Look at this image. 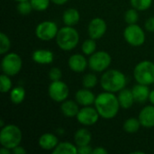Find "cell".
I'll return each instance as SVG.
<instances>
[{"mask_svg": "<svg viewBox=\"0 0 154 154\" xmlns=\"http://www.w3.org/2000/svg\"><path fill=\"white\" fill-rule=\"evenodd\" d=\"M95 107L97 110L99 116L104 119L114 118L119 111L120 104L117 97L112 92H103L96 97Z\"/></svg>", "mask_w": 154, "mask_h": 154, "instance_id": "6da1fadb", "label": "cell"}, {"mask_svg": "<svg viewBox=\"0 0 154 154\" xmlns=\"http://www.w3.org/2000/svg\"><path fill=\"white\" fill-rule=\"evenodd\" d=\"M102 88L107 92H119L126 85L125 75L117 69H109L106 71L100 80Z\"/></svg>", "mask_w": 154, "mask_h": 154, "instance_id": "7a4b0ae2", "label": "cell"}, {"mask_svg": "<svg viewBox=\"0 0 154 154\" xmlns=\"http://www.w3.org/2000/svg\"><path fill=\"white\" fill-rule=\"evenodd\" d=\"M79 42V34L73 26H64L60 28L56 36L58 46L63 51H71L75 49Z\"/></svg>", "mask_w": 154, "mask_h": 154, "instance_id": "3957f363", "label": "cell"}, {"mask_svg": "<svg viewBox=\"0 0 154 154\" xmlns=\"http://www.w3.org/2000/svg\"><path fill=\"white\" fill-rule=\"evenodd\" d=\"M23 134L20 128L14 125H6L2 127L0 132V143L3 147L11 151L20 145Z\"/></svg>", "mask_w": 154, "mask_h": 154, "instance_id": "277c9868", "label": "cell"}, {"mask_svg": "<svg viewBox=\"0 0 154 154\" xmlns=\"http://www.w3.org/2000/svg\"><path fill=\"white\" fill-rule=\"evenodd\" d=\"M134 77L137 83L143 85L154 84V63L150 60L139 62L134 70Z\"/></svg>", "mask_w": 154, "mask_h": 154, "instance_id": "5b68a950", "label": "cell"}, {"mask_svg": "<svg viewBox=\"0 0 154 154\" xmlns=\"http://www.w3.org/2000/svg\"><path fill=\"white\" fill-rule=\"evenodd\" d=\"M23 61L21 57L14 52L6 53L2 59L1 68L3 73L12 77L18 74L22 69Z\"/></svg>", "mask_w": 154, "mask_h": 154, "instance_id": "8992f818", "label": "cell"}, {"mask_svg": "<svg viewBox=\"0 0 154 154\" xmlns=\"http://www.w3.org/2000/svg\"><path fill=\"white\" fill-rule=\"evenodd\" d=\"M111 61L112 59L108 52L105 51H95L88 59V66L96 72H102L110 66Z\"/></svg>", "mask_w": 154, "mask_h": 154, "instance_id": "52a82bcc", "label": "cell"}, {"mask_svg": "<svg viewBox=\"0 0 154 154\" xmlns=\"http://www.w3.org/2000/svg\"><path fill=\"white\" fill-rule=\"evenodd\" d=\"M124 37L130 45L134 47L142 46L145 42V33L143 30L136 23L129 24L125 29Z\"/></svg>", "mask_w": 154, "mask_h": 154, "instance_id": "ba28073f", "label": "cell"}, {"mask_svg": "<svg viewBox=\"0 0 154 154\" xmlns=\"http://www.w3.org/2000/svg\"><path fill=\"white\" fill-rule=\"evenodd\" d=\"M58 26L54 22L51 21H44L40 23L36 29H35V34L38 39L41 41H51L54 38H56L58 33Z\"/></svg>", "mask_w": 154, "mask_h": 154, "instance_id": "9c48e42d", "label": "cell"}, {"mask_svg": "<svg viewBox=\"0 0 154 154\" xmlns=\"http://www.w3.org/2000/svg\"><path fill=\"white\" fill-rule=\"evenodd\" d=\"M48 93L50 97L55 102H63L69 94L68 86L61 80L52 81L49 86Z\"/></svg>", "mask_w": 154, "mask_h": 154, "instance_id": "30bf717a", "label": "cell"}, {"mask_svg": "<svg viewBox=\"0 0 154 154\" xmlns=\"http://www.w3.org/2000/svg\"><path fill=\"white\" fill-rule=\"evenodd\" d=\"M99 114L96 107H91L90 106H84L83 108L79 109L76 118L78 122L83 125H95L99 118Z\"/></svg>", "mask_w": 154, "mask_h": 154, "instance_id": "8fae6325", "label": "cell"}, {"mask_svg": "<svg viewBox=\"0 0 154 154\" xmlns=\"http://www.w3.org/2000/svg\"><path fill=\"white\" fill-rule=\"evenodd\" d=\"M106 29H107V26H106V23L105 22V20L99 17H96L92 19L90 23H88V32L91 39L98 40L104 36V34L106 32Z\"/></svg>", "mask_w": 154, "mask_h": 154, "instance_id": "7c38bea8", "label": "cell"}, {"mask_svg": "<svg viewBox=\"0 0 154 154\" xmlns=\"http://www.w3.org/2000/svg\"><path fill=\"white\" fill-rule=\"evenodd\" d=\"M142 126L145 128L154 127V106H147L143 107L138 117Z\"/></svg>", "mask_w": 154, "mask_h": 154, "instance_id": "4fadbf2b", "label": "cell"}, {"mask_svg": "<svg viewBox=\"0 0 154 154\" xmlns=\"http://www.w3.org/2000/svg\"><path fill=\"white\" fill-rule=\"evenodd\" d=\"M69 67L75 72H83L88 65V60L81 54H73L68 61Z\"/></svg>", "mask_w": 154, "mask_h": 154, "instance_id": "5bb4252c", "label": "cell"}, {"mask_svg": "<svg viewBox=\"0 0 154 154\" xmlns=\"http://www.w3.org/2000/svg\"><path fill=\"white\" fill-rule=\"evenodd\" d=\"M75 98L76 101L83 106H91L95 103L96 100V96L94 95V93L90 90H88V88H84V89H79V91H77L76 95H75Z\"/></svg>", "mask_w": 154, "mask_h": 154, "instance_id": "9a60e30c", "label": "cell"}, {"mask_svg": "<svg viewBox=\"0 0 154 154\" xmlns=\"http://www.w3.org/2000/svg\"><path fill=\"white\" fill-rule=\"evenodd\" d=\"M32 60L38 64H51L53 61V52L49 50H36L32 55Z\"/></svg>", "mask_w": 154, "mask_h": 154, "instance_id": "2e32d148", "label": "cell"}, {"mask_svg": "<svg viewBox=\"0 0 154 154\" xmlns=\"http://www.w3.org/2000/svg\"><path fill=\"white\" fill-rule=\"evenodd\" d=\"M132 92L134 100L139 103H144L145 101H147L149 99V96L151 93L147 85L139 84V83L134 86V88H132Z\"/></svg>", "mask_w": 154, "mask_h": 154, "instance_id": "e0dca14e", "label": "cell"}, {"mask_svg": "<svg viewBox=\"0 0 154 154\" xmlns=\"http://www.w3.org/2000/svg\"><path fill=\"white\" fill-rule=\"evenodd\" d=\"M59 144V140L56 135L47 133L41 135L39 138V145L42 149L46 151L54 150L55 147Z\"/></svg>", "mask_w": 154, "mask_h": 154, "instance_id": "ac0fdd59", "label": "cell"}, {"mask_svg": "<svg viewBox=\"0 0 154 154\" xmlns=\"http://www.w3.org/2000/svg\"><path fill=\"white\" fill-rule=\"evenodd\" d=\"M117 98H118L120 106L124 109H128L132 107L135 101L132 90L127 89V88H123L122 90H120Z\"/></svg>", "mask_w": 154, "mask_h": 154, "instance_id": "d6986e66", "label": "cell"}, {"mask_svg": "<svg viewBox=\"0 0 154 154\" xmlns=\"http://www.w3.org/2000/svg\"><path fill=\"white\" fill-rule=\"evenodd\" d=\"M61 113L67 116V117H74L77 116L79 108V103L72 100H65L62 102L60 106Z\"/></svg>", "mask_w": 154, "mask_h": 154, "instance_id": "ffe728a7", "label": "cell"}, {"mask_svg": "<svg viewBox=\"0 0 154 154\" xmlns=\"http://www.w3.org/2000/svg\"><path fill=\"white\" fill-rule=\"evenodd\" d=\"M80 19L79 12L76 8H68L62 14V21L65 25L74 26L76 25Z\"/></svg>", "mask_w": 154, "mask_h": 154, "instance_id": "44dd1931", "label": "cell"}, {"mask_svg": "<svg viewBox=\"0 0 154 154\" xmlns=\"http://www.w3.org/2000/svg\"><path fill=\"white\" fill-rule=\"evenodd\" d=\"M91 139H92L91 134L86 128L79 129L75 133V135H74V141H75L78 147L89 145V143L91 142Z\"/></svg>", "mask_w": 154, "mask_h": 154, "instance_id": "7402d4cb", "label": "cell"}, {"mask_svg": "<svg viewBox=\"0 0 154 154\" xmlns=\"http://www.w3.org/2000/svg\"><path fill=\"white\" fill-rule=\"evenodd\" d=\"M53 154H78V147L70 143H60L54 150Z\"/></svg>", "mask_w": 154, "mask_h": 154, "instance_id": "603a6c76", "label": "cell"}, {"mask_svg": "<svg viewBox=\"0 0 154 154\" xmlns=\"http://www.w3.org/2000/svg\"><path fill=\"white\" fill-rule=\"evenodd\" d=\"M25 97V90L22 87H16L13 88L10 92V99L13 104H21Z\"/></svg>", "mask_w": 154, "mask_h": 154, "instance_id": "cb8c5ba5", "label": "cell"}, {"mask_svg": "<svg viewBox=\"0 0 154 154\" xmlns=\"http://www.w3.org/2000/svg\"><path fill=\"white\" fill-rule=\"evenodd\" d=\"M141 126H142V125H141L139 119H136L134 117H131L125 122L124 130L128 134H134L140 129Z\"/></svg>", "mask_w": 154, "mask_h": 154, "instance_id": "d4e9b609", "label": "cell"}, {"mask_svg": "<svg viewBox=\"0 0 154 154\" xmlns=\"http://www.w3.org/2000/svg\"><path fill=\"white\" fill-rule=\"evenodd\" d=\"M130 3L137 11H145L152 6V0H130Z\"/></svg>", "mask_w": 154, "mask_h": 154, "instance_id": "484cf974", "label": "cell"}, {"mask_svg": "<svg viewBox=\"0 0 154 154\" xmlns=\"http://www.w3.org/2000/svg\"><path fill=\"white\" fill-rule=\"evenodd\" d=\"M97 49V43L94 39H88L86 40L81 46V50L84 54L86 55H91L96 51Z\"/></svg>", "mask_w": 154, "mask_h": 154, "instance_id": "4316f807", "label": "cell"}, {"mask_svg": "<svg viewBox=\"0 0 154 154\" xmlns=\"http://www.w3.org/2000/svg\"><path fill=\"white\" fill-rule=\"evenodd\" d=\"M9 77L5 73L0 76V91L2 93H7L12 89V81Z\"/></svg>", "mask_w": 154, "mask_h": 154, "instance_id": "83f0119b", "label": "cell"}, {"mask_svg": "<svg viewBox=\"0 0 154 154\" xmlns=\"http://www.w3.org/2000/svg\"><path fill=\"white\" fill-rule=\"evenodd\" d=\"M11 47V42L9 37L5 33H0V54H5L10 50Z\"/></svg>", "mask_w": 154, "mask_h": 154, "instance_id": "f1b7e54d", "label": "cell"}, {"mask_svg": "<svg viewBox=\"0 0 154 154\" xmlns=\"http://www.w3.org/2000/svg\"><path fill=\"white\" fill-rule=\"evenodd\" d=\"M32 10H33V9H32V4H31L30 0L18 2V5H17V11H18V13H19L20 14H23V15L29 14Z\"/></svg>", "mask_w": 154, "mask_h": 154, "instance_id": "f546056e", "label": "cell"}, {"mask_svg": "<svg viewBox=\"0 0 154 154\" xmlns=\"http://www.w3.org/2000/svg\"><path fill=\"white\" fill-rule=\"evenodd\" d=\"M125 20L128 24H134L139 20V14L136 9L132 8L125 12Z\"/></svg>", "mask_w": 154, "mask_h": 154, "instance_id": "4dcf8cb0", "label": "cell"}, {"mask_svg": "<svg viewBox=\"0 0 154 154\" xmlns=\"http://www.w3.org/2000/svg\"><path fill=\"white\" fill-rule=\"evenodd\" d=\"M82 84H83V87L86 88H92L96 87V85L97 84V78L96 75H94L92 73L87 74L83 78Z\"/></svg>", "mask_w": 154, "mask_h": 154, "instance_id": "1f68e13d", "label": "cell"}, {"mask_svg": "<svg viewBox=\"0 0 154 154\" xmlns=\"http://www.w3.org/2000/svg\"><path fill=\"white\" fill-rule=\"evenodd\" d=\"M32 9L38 12L45 11L50 5V0H30Z\"/></svg>", "mask_w": 154, "mask_h": 154, "instance_id": "d6a6232c", "label": "cell"}, {"mask_svg": "<svg viewBox=\"0 0 154 154\" xmlns=\"http://www.w3.org/2000/svg\"><path fill=\"white\" fill-rule=\"evenodd\" d=\"M61 77H62V72L59 68H52L49 71V78L52 81L60 80Z\"/></svg>", "mask_w": 154, "mask_h": 154, "instance_id": "836d02e7", "label": "cell"}, {"mask_svg": "<svg viewBox=\"0 0 154 154\" xmlns=\"http://www.w3.org/2000/svg\"><path fill=\"white\" fill-rule=\"evenodd\" d=\"M145 29L148 32H154V16H152L147 19V21L145 23Z\"/></svg>", "mask_w": 154, "mask_h": 154, "instance_id": "e575fe53", "label": "cell"}, {"mask_svg": "<svg viewBox=\"0 0 154 154\" xmlns=\"http://www.w3.org/2000/svg\"><path fill=\"white\" fill-rule=\"evenodd\" d=\"M78 153L79 154H91L93 153V149L89 145L80 146L78 148Z\"/></svg>", "mask_w": 154, "mask_h": 154, "instance_id": "d590c367", "label": "cell"}, {"mask_svg": "<svg viewBox=\"0 0 154 154\" xmlns=\"http://www.w3.org/2000/svg\"><path fill=\"white\" fill-rule=\"evenodd\" d=\"M12 153L14 154H25L26 153V151L23 148V147H21L20 145H18V146H16L15 148H14L13 150H12Z\"/></svg>", "mask_w": 154, "mask_h": 154, "instance_id": "8d00e7d4", "label": "cell"}, {"mask_svg": "<svg viewBox=\"0 0 154 154\" xmlns=\"http://www.w3.org/2000/svg\"><path fill=\"white\" fill-rule=\"evenodd\" d=\"M107 151L103 147H97L93 149V154H106Z\"/></svg>", "mask_w": 154, "mask_h": 154, "instance_id": "74e56055", "label": "cell"}, {"mask_svg": "<svg viewBox=\"0 0 154 154\" xmlns=\"http://www.w3.org/2000/svg\"><path fill=\"white\" fill-rule=\"evenodd\" d=\"M53 4H55V5H64L65 3H67L68 2V0H51Z\"/></svg>", "mask_w": 154, "mask_h": 154, "instance_id": "f35d334b", "label": "cell"}, {"mask_svg": "<svg viewBox=\"0 0 154 154\" xmlns=\"http://www.w3.org/2000/svg\"><path fill=\"white\" fill-rule=\"evenodd\" d=\"M0 153L1 154H10L12 153V151L10 149H7L5 147H3L1 150H0Z\"/></svg>", "mask_w": 154, "mask_h": 154, "instance_id": "ab89813d", "label": "cell"}, {"mask_svg": "<svg viewBox=\"0 0 154 154\" xmlns=\"http://www.w3.org/2000/svg\"><path fill=\"white\" fill-rule=\"evenodd\" d=\"M149 100H150V102H151V103H152V104L154 106V89L153 90H152V91H151V93H150Z\"/></svg>", "mask_w": 154, "mask_h": 154, "instance_id": "60d3db41", "label": "cell"}, {"mask_svg": "<svg viewBox=\"0 0 154 154\" xmlns=\"http://www.w3.org/2000/svg\"><path fill=\"white\" fill-rule=\"evenodd\" d=\"M0 126L1 127H4L5 125H4V121L3 120H1V122H0Z\"/></svg>", "mask_w": 154, "mask_h": 154, "instance_id": "b9f144b4", "label": "cell"}, {"mask_svg": "<svg viewBox=\"0 0 154 154\" xmlns=\"http://www.w3.org/2000/svg\"><path fill=\"white\" fill-rule=\"evenodd\" d=\"M133 153H141V154H143L144 152H134Z\"/></svg>", "mask_w": 154, "mask_h": 154, "instance_id": "7bdbcfd3", "label": "cell"}, {"mask_svg": "<svg viewBox=\"0 0 154 154\" xmlns=\"http://www.w3.org/2000/svg\"><path fill=\"white\" fill-rule=\"evenodd\" d=\"M15 1H17V2H22V1H26V0H15Z\"/></svg>", "mask_w": 154, "mask_h": 154, "instance_id": "ee69618b", "label": "cell"}]
</instances>
